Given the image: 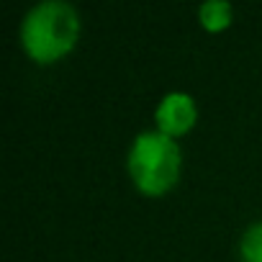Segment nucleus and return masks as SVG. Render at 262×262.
<instances>
[{
	"label": "nucleus",
	"instance_id": "obj_1",
	"mask_svg": "<svg viewBox=\"0 0 262 262\" xmlns=\"http://www.w3.org/2000/svg\"><path fill=\"white\" fill-rule=\"evenodd\" d=\"M80 16L64 0H41L21 21V47L36 64L64 59L80 41Z\"/></svg>",
	"mask_w": 262,
	"mask_h": 262
},
{
	"label": "nucleus",
	"instance_id": "obj_2",
	"mask_svg": "<svg viewBox=\"0 0 262 262\" xmlns=\"http://www.w3.org/2000/svg\"><path fill=\"white\" fill-rule=\"evenodd\" d=\"M126 170L134 188L147 198H160L170 193L183 175V149L178 139L165 137L162 131H142L131 142L126 155Z\"/></svg>",
	"mask_w": 262,
	"mask_h": 262
},
{
	"label": "nucleus",
	"instance_id": "obj_3",
	"mask_svg": "<svg viewBox=\"0 0 262 262\" xmlns=\"http://www.w3.org/2000/svg\"><path fill=\"white\" fill-rule=\"evenodd\" d=\"M195 121H198V105H195L193 95H188V93H167L157 103V111H155L157 131H162L170 139H180V137L190 134Z\"/></svg>",
	"mask_w": 262,
	"mask_h": 262
},
{
	"label": "nucleus",
	"instance_id": "obj_4",
	"mask_svg": "<svg viewBox=\"0 0 262 262\" xmlns=\"http://www.w3.org/2000/svg\"><path fill=\"white\" fill-rule=\"evenodd\" d=\"M234 21V8L226 0H208L198 8V24L201 29H206L208 34H219L226 31Z\"/></svg>",
	"mask_w": 262,
	"mask_h": 262
},
{
	"label": "nucleus",
	"instance_id": "obj_5",
	"mask_svg": "<svg viewBox=\"0 0 262 262\" xmlns=\"http://www.w3.org/2000/svg\"><path fill=\"white\" fill-rule=\"evenodd\" d=\"M239 259L242 262H262V221H254L244 229L239 239Z\"/></svg>",
	"mask_w": 262,
	"mask_h": 262
}]
</instances>
